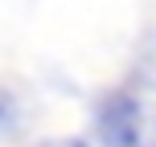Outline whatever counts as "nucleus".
<instances>
[{
    "instance_id": "obj_1",
    "label": "nucleus",
    "mask_w": 156,
    "mask_h": 147,
    "mask_svg": "<svg viewBox=\"0 0 156 147\" xmlns=\"http://www.w3.org/2000/svg\"><path fill=\"white\" fill-rule=\"evenodd\" d=\"M103 147H156V102L140 90H111L99 102Z\"/></svg>"
},
{
    "instance_id": "obj_3",
    "label": "nucleus",
    "mask_w": 156,
    "mask_h": 147,
    "mask_svg": "<svg viewBox=\"0 0 156 147\" xmlns=\"http://www.w3.org/2000/svg\"><path fill=\"white\" fill-rule=\"evenodd\" d=\"M29 147H90L82 139H41V143H29Z\"/></svg>"
},
{
    "instance_id": "obj_2",
    "label": "nucleus",
    "mask_w": 156,
    "mask_h": 147,
    "mask_svg": "<svg viewBox=\"0 0 156 147\" xmlns=\"http://www.w3.org/2000/svg\"><path fill=\"white\" fill-rule=\"evenodd\" d=\"M12 123H16V102H12V94L0 90V131H8Z\"/></svg>"
}]
</instances>
